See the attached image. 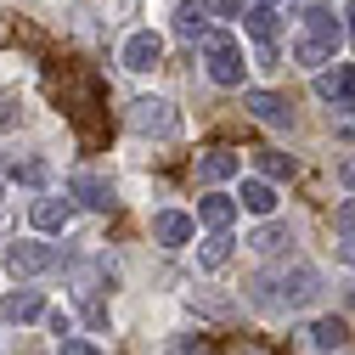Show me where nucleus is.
<instances>
[{
    "instance_id": "obj_24",
    "label": "nucleus",
    "mask_w": 355,
    "mask_h": 355,
    "mask_svg": "<svg viewBox=\"0 0 355 355\" xmlns=\"http://www.w3.org/2000/svg\"><path fill=\"white\" fill-rule=\"evenodd\" d=\"M169 355H209V338H198V333H175V338H169Z\"/></svg>"
},
{
    "instance_id": "obj_18",
    "label": "nucleus",
    "mask_w": 355,
    "mask_h": 355,
    "mask_svg": "<svg viewBox=\"0 0 355 355\" xmlns=\"http://www.w3.org/2000/svg\"><path fill=\"white\" fill-rule=\"evenodd\" d=\"M288 243H293V237H288V226H277L271 214H265V226H259V232L248 237V248H254V254H282Z\"/></svg>"
},
{
    "instance_id": "obj_15",
    "label": "nucleus",
    "mask_w": 355,
    "mask_h": 355,
    "mask_svg": "<svg viewBox=\"0 0 355 355\" xmlns=\"http://www.w3.org/2000/svg\"><path fill=\"white\" fill-rule=\"evenodd\" d=\"M310 338H316V349H344L349 344V322L344 316H322V322H310Z\"/></svg>"
},
{
    "instance_id": "obj_3",
    "label": "nucleus",
    "mask_w": 355,
    "mask_h": 355,
    "mask_svg": "<svg viewBox=\"0 0 355 355\" xmlns=\"http://www.w3.org/2000/svg\"><path fill=\"white\" fill-rule=\"evenodd\" d=\"M130 130H136V136H153V141H169V136H181V113L164 96H141V102H130Z\"/></svg>"
},
{
    "instance_id": "obj_17",
    "label": "nucleus",
    "mask_w": 355,
    "mask_h": 355,
    "mask_svg": "<svg viewBox=\"0 0 355 355\" xmlns=\"http://www.w3.org/2000/svg\"><path fill=\"white\" fill-rule=\"evenodd\" d=\"M243 209L259 214V220L277 214V187H271V181H243Z\"/></svg>"
},
{
    "instance_id": "obj_20",
    "label": "nucleus",
    "mask_w": 355,
    "mask_h": 355,
    "mask_svg": "<svg viewBox=\"0 0 355 355\" xmlns=\"http://www.w3.org/2000/svg\"><path fill=\"white\" fill-rule=\"evenodd\" d=\"M293 62L316 73V68H327V62H333V51L322 46V40H310V34H299V40H293Z\"/></svg>"
},
{
    "instance_id": "obj_22",
    "label": "nucleus",
    "mask_w": 355,
    "mask_h": 355,
    "mask_svg": "<svg viewBox=\"0 0 355 355\" xmlns=\"http://www.w3.org/2000/svg\"><path fill=\"white\" fill-rule=\"evenodd\" d=\"M226 259H232V232H214V237L198 248V265H203V271H220Z\"/></svg>"
},
{
    "instance_id": "obj_2",
    "label": "nucleus",
    "mask_w": 355,
    "mask_h": 355,
    "mask_svg": "<svg viewBox=\"0 0 355 355\" xmlns=\"http://www.w3.org/2000/svg\"><path fill=\"white\" fill-rule=\"evenodd\" d=\"M198 46H203V57H209V79H214V85H226V91H232V85H243V51H237L232 34L203 28Z\"/></svg>"
},
{
    "instance_id": "obj_21",
    "label": "nucleus",
    "mask_w": 355,
    "mask_h": 355,
    "mask_svg": "<svg viewBox=\"0 0 355 355\" xmlns=\"http://www.w3.org/2000/svg\"><path fill=\"white\" fill-rule=\"evenodd\" d=\"M243 17V28L259 40V46H265V40H277V12L271 6H248V12H237Z\"/></svg>"
},
{
    "instance_id": "obj_4",
    "label": "nucleus",
    "mask_w": 355,
    "mask_h": 355,
    "mask_svg": "<svg viewBox=\"0 0 355 355\" xmlns=\"http://www.w3.org/2000/svg\"><path fill=\"white\" fill-rule=\"evenodd\" d=\"M158 57H164V40H158L153 28H136V34L124 40V51H119V62H124L130 73H153Z\"/></svg>"
},
{
    "instance_id": "obj_19",
    "label": "nucleus",
    "mask_w": 355,
    "mask_h": 355,
    "mask_svg": "<svg viewBox=\"0 0 355 355\" xmlns=\"http://www.w3.org/2000/svg\"><path fill=\"white\" fill-rule=\"evenodd\" d=\"M203 28H209V12H203V0H187V6L175 12V34H181V40H203Z\"/></svg>"
},
{
    "instance_id": "obj_7",
    "label": "nucleus",
    "mask_w": 355,
    "mask_h": 355,
    "mask_svg": "<svg viewBox=\"0 0 355 355\" xmlns=\"http://www.w3.org/2000/svg\"><path fill=\"white\" fill-rule=\"evenodd\" d=\"M68 198H73L79 209H96V214H107V209H113V187L102 181V175H91V169H79L73 181H68Z\"/></svg>"
},
{
    "instance_id": "obj_26",
    "label": "nucleus",
    "mask_w": 355,
    "mask_h": 355,
    "mask_svg": "<svg viewBox=\"0 0 355 355\" xmlns=\"http://www.w3.org/2000/svg\"><path fill=\"white\" fill-rule=\"evenodd\" d=\"M333 226H338V237H344V232H355V198H349V203H338V214H333Z\"/></svg>"
},
{
    "instance_id": "obj_13",
    "label": "nucleus",
    "mask_w": 355,
    "mask_h": 355,
    "mask_svg": "<svg viewBox=\"0 0 355 355\" xmlns=\"http://www.w3.org/2000/svg\"><path fill=\"white\" fill-rule=\"evenodd\" d=\"M198 220H203L209 232H226L232 220H237V198H220V192H209V198L198 203Z\"/></svg>"
},
{
    "instance_id": "obj_25",
    "label": "nucleus",
    "mask_w": 355,
    "mask_h": 355,
    "mask_svg": "<svg viewBox=\"0 0 355 355\" xmlns=\"http://www.w3.org/2000/svg\"><path fill=\"white\" fill-rule=\"evenodd\" d=\"M203 12H209V17H237L243 0H203Z\"/></svg>"
},
{
    "instance_id": "obj_30",
    "label": "nucleus",
    "mask_w": 355,
    "mask_h": 355,
    "mask_svg": "<svg viewBox=\"0 0 355 355\" xmlns=\"http://www.w3.org/2000/svg\"><path fill=\"white\" fill-rule=\"evenodd\" d=\"M344 40H355V0L344 6Z\"/></svg>"
},
{
    "instance_id": "obj_12",
    "label": "nucleus",
    "mask_w": 355,
    "mask_h": 355,
    "mask_svg": "<svg viewBox=\"0 0 355 355\" xmlns=\"http://www.w3.org/2000/svg\"><path fill=\"white\" fill-rule=\"evenodd\" d=\"M40 310H46L40 288H23V293H6V299H0V322H34Z\"/></svg>"
},
{
    "instance_id": "obj_29",
    "label": "nucleus",
    "mask_w": 355,
    "mask_h": 355,
    "mask_svg": "<svg viewBox=\"0 0 355 355\" xmlns=\"http://www.w3.org/2000/svg\"><path fill=\"white\" fill-rule=\"evenodd\" d=\"M338 181H344V187H355V153H349V158L338 164Z\"/></svg>"
},
{
    "instance_id": "obj_23",
    "label": "nucleus",
    "mask_w": 355,
    "mask_h": 355,
    "mask_svg": "<svg viewBox=\"0 0 355 355\" xmlns=\"http://www.w3.org/2000/svg\"><path fill=\"white\" fill-rule=\"evenodd\" d=\"M254 164H259V175H265V181H288V175H293V158H288V153H271V147H265V153H254Z\"/></svg>"
},
{
    "instance_id": "obj_31",
    "label": "nucleus",
    "mask_w": 355,
    "mask_h": 355,
    "mask_svg": "<svg viewBox=\"0 0 355 355\" xmlns=\"http://www.w3.org/2000/svg\"><path fill=\"white\" fill-rule=\"evenodd\" d=\"M259 6H282V0H259Z\"/></svg>"
},
{
    "instance_id": "obj_5",
    "label": "nucleus",
    "mask_w": 355,
    "mask_h": 355,
    "mask_svg": "<svg viewBox=\"0 0 355 355\" xmlns=\"http://www.w3.org/2000/svg\"><path fill=\"white\" fill-rule=\"evenodd\" d=\"M243 107H248V119L271 124V130H293V107L277 91H243Z\"/></svg>"
},
{
    "instance_id": "obj_1",
    "label": "nucleus",
    "mask_w": 355,
    "mask_h": 355,
    "mask_svg": "<svg viewBox=\"0 0 355 355\" xmlns=\"http://www.w3.org/2000/svg\"><path fill=\"white\" fill-rule=\"evenodd\" d=\"M248 288H254L259 310H299V304H310L322 293V271L299 259V265H282V271H259Z\"/></svg>"
},
{
    "instance_id": "obj_27",
    "label": "nucleus",
    "mask_w": 355,
    "mask_h": 355,
    "mask_svg": "<svg viewBox=\"0 0 355 355\" xmlns=\"http://www.w3.org/2000/svg\"><path fill=\"white\" fill-rule=\"evenodd\" d=\"M62 355H102L91 338H62Z\"/></svg>"
},
{
    "instance_id": "obj_11",
    "label": "nucleus",
    "mask_w": 355,
    "mask_h": 355,
    "mask_svg": "<svg viewBox=\"0 0 355 355\" xmlns=\"http://www.w3.org/2000/svg\"><path fill=\"white\" fill-rule=\"evenodd\" d=\"M243 169V158L232 153V147H209L203 158H198V175H203V181L209 187H220V181H232V175Z\"/></svg>"
},
{
    "instance_id": "obj_32",
    "label": "nucleus",
    "mask_w": 355,
    "mask_h": 355,
    "mask_svg": "<svg viewBox=\"0 0 355 355\" xmlns=\"http://www.w3.org/2000/svg\"><path fill=\"white\" fill-rule=\"evenodd\" d=\"M0 198H6V192H0Z\"/></svg>"
},
{
    "instance_id": "obj_14",
    "label": "nucleus",
    "mask_w": 355,
    "mask_h": 355,
    "mask_svg": "<svg viewBox=\"0 0 355 355\" xmlns=\"http://www.w3.org/2000/svg\"><path fill=\"white\" fill-rule=\"evenodd\" d=\"M68 220H73V203H68V198H40V203H34V226H40V232H62Z\"/></svg>"
},
{
    "instance_id": "obj_8",
    "label": "nucleus",
    "mask_w": 355,
    "mask_h": 355,
    "mask_svg": "<svg viewBox=\"0 0 355 355\" xmlns=\"http://www.w3.org/2000/svg\"><path fill=\"white\" fill-rule=\"evenodd\" d=\"M6 265H12V277L51 271V265H57V248H51V243H12V248H6Z\"/></svg>"
},
{
    "instance_id": "obj_16",
    "label": "nucleus",
    "mask_w": 355,
    "mask_h": 355,
    "mask_svg": "<svg viewBox=\"0 0 355 355\" xmlns=\"http://www.w3.org/2000/svg\"><path fill=\"white\" fill-rule=\"evenodd\" d=\"M0 175H6V181H23V187H46V164L40 158H0Z\"/></svg>"
},
{
    "instance_id": "obj_9",
    "label": "nucleus",
    "mask_w": 355,
    "mask_h": 355,
    "mask_svg": "<svg viewBox=\"0 0 355 355\" xmlns=\"http://www.w3.org/2000/svg\"><path fill=\"white\" fill-rule=\"evenodd\" d=\"M304 34H310V40H322L327 51L344 46V23L333 17V6H310V12H304Z\"/></svg>"
},
{
    "instance_id": "obj_28",
    "label": "nucleus",
    "mask_w": 355,
    "mask_h": 355,
    "mask_svg": "<svg viewBox=\"0 0 355 355\" xmlns=\"http://www.w3.org/2000/svg\"><path fill=\"white\" fill-rule=\"evenodd\" d=\"M338 259H344V265H355V232H344V243H338Z\"/></svg>"
},
{
    "instance_id": "obj_6",
    "label": "nucleus",
    "mask_w": 355,
    "mask_h": 355,
    "mask_svg": "<svg viewBox=\"0 0 355 355\" xmlns=\"http://www.w3.org/2000/svg\"><path fill=\"white\" fill-rule=\"evenodd\" d=\"M310 85H316V96H322L327 107H333V102H349V96H355V68H349V62H327V68H316Z\"/></svg>"
},
{
    "instance_id": "obj_10",
    "label": "nucleus",
    "mask_w": 355,
    "mask_h": 355,
    "mask_svg": "<svg viewBox=\"0 0 355 355\" xmlns=\"http://www.w3.org/2000/svg\"><path fill=\"white\" fill-rule=\"evenodd\" d=\"M153 237H158L164 248H181V243H192V214H181V209H164V214H153Z\"/></svg>"
}]
</instances>
